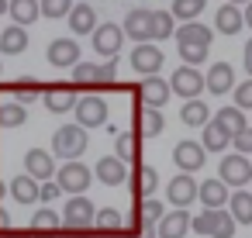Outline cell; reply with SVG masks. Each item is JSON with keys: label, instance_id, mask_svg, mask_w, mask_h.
<instances>
[{"label": "cell", "instance_id": "cell-9", "mask_svg": "<svg viewBox=\"0 0 252 238\" xmlns=\"http://www.w3.org/2000/svg\"><path fill=\"white\" fill-rule=\"evenodd\" d=\"M131 69L142 73V76H152L162 69V49L156 42H138L131 49Z\"/></svg>", "mask_w": 252, "mask_h": 238}, {"label": "cell", "instance_id": "cell-48", "mask_svg": "<svg viewBox=\"0 0 252 238\" xmlns=\"http://www.w3.org/2000/svg\"><path fill=\"white\" fill-rule=\"evenodd\" d=\"M242 62H245V73L252 76V38L245 42V52H242Z\"/></svg>", "mask_w": 252, "mask_h": 238}, {"label": "cell", "instance_id": "cell-41", "mask_svg": "<svg viewBox=\"0 0 252 238\" xmlns=\"http://www.w3.org/2000/svg\"><path fill=\"white\" fill-rule=\"evenodd\" d=\"M173 14L169 11H152V42H162V38H173Z\"/></svg>", "mask_w": 252, "mask_h": 238}, {"label": "cell", "instance_id": "cell-57", "mask_svg": "<svg viewBox=\"0 0 252 238\" xmlns=\"http://www.w3.org/2000/svg\"><path fill=\"white\" fill-rule=\"evenodd\" d=\"M0 90H4V87H0Z\"/></svg>", "mask_w": 252, "mask_h": 238}, {"label": "cell", "instance_id": "cell-4", "mask_svg": "<svg viewBox=\"0 0 252 238\" xmlns=\"http://www.w3.org/2000/svg\"><path fill=\"white\" fill-rule=\"evenodd\" d=\"M90 179H94V173H90V166H83L80 159H66V162H63V169L56 173L59 190H63V193H69V197L87 193V190H90Z\"/></svg>", "mask_w": 252, "mask_h": 238}, {"label": "cell", "instance_id": "cell-12", "mask_svg": "<svg viewBox=\"0 0 252 238\" xmlns=\"http://www.w3.org/2000/svg\"><path fill=\"white\" fill-rule=\"evenodd\" d=\"M45 59H49V66H56V69H69V66L80 62V42H73V38H52Z\"/></svg>", "mask_w": 252, "mask_h": 238}, {"label": "cell", "instance_id": "cell-45", "mask_svg": "<svg viewBox=\"0 0 252 238\" xmlns=\"http://www.w3.org/2000/svg\"><path fill=\"white\" fill-rule=\"evenodd\" d=\"M231 145H235V152H242V155H252V124H245L235 138H231Z\"/></svg>", "mask_w": 252, "mask_h": 238}, {"label": "cell", "instance_id": "cell-17", "mask_svg": "<svg viewBox=\"0 0 252 238\" xmlns=\"http://www.w3.org/2000/svg\"><path fill=\"white\" fill-rule=\"evenodd\" d=\"M25 173L32 176V179H52L56 176V159H52V152H45V149H28L25 152Z\"/></svg>", "mask_w": 252, "mask_h": 238}, {"label": "cell", "instance_id": "cell-14", "mask_svg": "<svg viewBox=\"0 0 252 238\" xmlns=\"http://www.w3.org/2000/svg\"><path fill=\"white\" fill-rule=\"evenodd\" d=\"M187 231H190V210L187 207H173L156 224V238H187Z\"/></svg>", "mask_w": 252, "mask_h": 238}, {"label": "cell", "instance_id": "cell-13", "mask_svg": "<svg viewBox=\"0 0 252 238\" xmlns=\"http://www.w3.org/2000/svg\"><path fill=\"white\" fill-rule=\"evenodd\" d=\"M169 93H173V90H169V80H162L159 73L145 76V80H142V87H138L142 104H145V107H159V111L169 104Z\"/></svg>", "mask_w": 252, "mask_h": 238}, {"label": "cell", "instance_id": "cell-6", "mask_svg": "<svg viewBox=\"0 0 252 238\" xmlns=\"http://www.w3.org/2000/svg\"><path fill=\"white\" fill-rule=\"evenodd\" d=\"M218 179H224L228 186H245V183H252V159L249 155H242V152H231V155H224L221 159V166H218Z\"/></svg>", "mask_w": 252, "mask_h": 238}, {"label": "cell", "instance_id": "cell-37", "mask_svg": "<svg viewBox=\"0 0 252 238\" xmlns=\"http://www.w3.org/2000/svg\"><path fill=\"white\" fill-rule=\"evenodd\" d=\"M131 186H135V197H138V200H142V197H152L156 186H159V173H156L152 166H142V169L135 173Z\"/></svg>", "mask_w": 252, "mask_h": 238}, {"label": "cell", "instance_id": "cell-22", "mask_svg": "<svg viewBox=\"0 0 252 238\" xmlns=\"http://www.w3.org/2000/svg\"><path fill=\"white\" fill-rule=\"evenodd\" d=\"M63 228V217L52 210V207H42V210H35L32 214V238H52L56 231Z\"/></svg>", "mask_w": 252, "mask_h": 238}, {"label": "cell", "instance_id": "cell-42", "mask_svg": "<svg viewBox=\"0 0 252 238\" xmlns=\"http://www.w3.org/2000/svg\"><path fill=\"white\" fill-rule=\"evenodd\" d=\"M114 142H118V155L125 162L138 159V131H121V135H114Z\"/></svg>", "mask_w": 252, "mask_h": 238}, {"label": "cell", "instance_id": "cell-40", "mask_svg": "<svg viewBox=\"0 0 252 238\" xmlns=\"http://www.w3.org/2000/svg\"><path fill=\"white\" fill-rule=\"evenodd\" d=\"M176 52H180V59H183L187 66H200V62L207 59L211 45H197V42H176Z\"/></svg>", "mask_w": 252, "mask_h": 238}, {"label": "cell", "instance_id": "cell-16", "mask_svg": "<svg viewBox=\"0 0 252 238\" xmlns=\"http://www.w3.org/2000/svg\"><path fill=\"white\" fill-rule=\"evenodd\" d=\"M166 200H169L173 207H190V204L197 200V179H193L190 173L173 176L169 186H166Z\"/></svg>", "mask_w": 252, "mask_h": 238}, {"label": "cell", "instance_id": "cell-19", "mask_svg": "<svg viewBox=\"0 0 252 238\" xmlns=\"http://www.w3.org/2000/svg\"><path fill=\"white\" fill-rule=\"evenodd\" d=\"M121 31L131 42H152V11H131L121 25Z\"/></svg>", "mask_w": 252, "mask_h": 238}, {"label": "cell", "instance_id": "cell-7", "mask_svg": "<svg viewBox=\"0 0 252 238\" xmlns=\"http://www.w3.org/2000/svg\"><path fill=\"white\" fill-rule=\"evenodd\" d=\"M169 90H173L176 97H183V100H193V97H200V93H204V76H200V69L183 62L180 69H173Z\"/></svg>", "mask_w": 252, "mask_h": 238}, {"label": "cell", "instance_id": "cell-10", "mask_svg": "<svg viewBox=\"0 0 252 238\" xmlns=\"http://www.w3.org/2000/svg\"><path fill=\"white\" fill-rule=\"evenodd\" d=\"M76 87H66V83H52V87H45L42 90V104H45V111H52V114H69L73 107H76Z\"/></svg>", "mask_w": 252, "mask_h": 238}, {"label": "cell", "instance_id": "cell-49", "mask_svg": "<svg viewBox=\"0 0 252 238\" xmlns=\"http://www.w3.org/2000/svg\"><path fill=\"white\" fill-rule=\"evenodd\" d=\"M11 231V217H7V210L0 207V235H7Z\"/></svg>", "mask_w": 252, "mask_h": 238}, {"label": "cell", "instance_id": "cell-43", "mask_svg": "<svg viewBox=\"0 0 252 238\" xmlns=\"http://www.w3.org/2000/svg\"><path fill=\"white\" fill-rule=\"evenodd\" d=\"M38 11H42V18L59 21V18H66L73 11V0H38Z\"/></svg>", "mask_w": 252, "mask_h": 238}, {"label": "cell", "instance_id": "cell-25", "mask_svg": "<svg viewBox=\"0 0 252 238\" xmlns=\"http://www.w3.org/2000/svg\"><path fill=\"white\" fill-rule=\"evenodd\" d=\"M25 49H28V28L11 25L0 31V56H21Z\"/></svg>", "mask_w": 252, "mask_h": 238}, {"label": "cell", "instance_id": "cell-2", "mask_svg": "<svg viewBox=\"0 0 252 238\" xmlns=\"http://www.w3.org/2000/svg\"><path fill=\"white\" fill-rule=\"evenodd\" d=\"M87 145H90V135H87V128H80V124H63L56 135H52V152L66 162V159H80L83 152H87Z\"/></svg>", "mask_w": 252, "mask_h": 238}, {"label": "cell", "instance_id": "cell-32", "mask_svg": "<svg viewBox=\"0 0 252 238\" xmlns=\"http://www.w3.org/2000/svg\"><path fill=\"white\" fill-rule=\"evenodd\" d=\"M228 210L235 217V224H252V193H245L242 186L228 197Z\"/></svg>", "mask_w": 252, "mask_h": 238}, {"label": "cell", "instance_id": "cell-36", "mask_svg": "<svg viewBox=\"0 0 252 238\" xmlns=\"http://www.w3.org/2000/svg\"><path fill=\"white\" fill-rule=\"evenodd\" d=\"M162 214H166V207H162L159 200H152V197H142V200L135 204V210H131V217L142 221V224H159Z\"/></svg>", "mask_w": 252, "mask_h": 238}, {"label": "cell", "instance_id": "cell-8", "mask_svg": "<svg viewBox=\"0 0 252 238\" xmlns=\"http://www.w3.org/2000/svg\"><path fill=\"white\" fill-rule=\"evenodd\" d=\"M90 38H94V52H97V56H104V59H118V56H121L125 31H121L118 25H97V28L90 31Z\"/></svg>", "mask_w": 252, "mask_h": 238}, {"label": "cell", "instance_id": "cell-44", "mask_svg": "<svg viewBox=\"0 0 252 238\" xmlns=\"http://www.w3.org/2000/svg\"><path fill=\"white\" fill-rule=\"evenodd\" d=\"M235 107L252 111V76H249L245 83H238V87H235Z\"/></svg>", "mask_w": 252, "mask_h": 238}, {"label": "cell", "instance_id": "cell-39", "mask_svg": "<svg viewBox=\"0 0 252 238\" xmlns=\"http://www.w3.org/2000/svg\"><path fill=\"white\" fill-rule=\"evenodd\" d=\"M176 21H197L204 14V0H173V11Z\"/></svg>", "mask_w": 252, "mask_h": 238}, {"label": "cell", "instance_id": "cell-1", "mask_svg": "<svg viewBox=\"0 0 252 238\" xmlns=\"http://www.w3.org/2000/svg\"><path fill=\"white\" fill-rule=\"evenodd\" d=\"M73 87L76 90H107L118 83V59L107 62H76L73 66Z\"/></svg>", "mask_w": 252, "mask_h": 238}, {"label": "cell", "instance_id": "cell-18", "mask_svg": "<svg viewBox=\"0 0 252 238\" xmlns=\"http://www.w3.org/2000/svg\"><path fill=\"white\" fill-rule=\"evenodd\" d=\"M204 90H211L214 97H224L228 90H235V69L231 62H214L204 76Z\"/></svg>", "mask_w": 252, "mask_h": 238}, {"label": "cell", "instance_id": "cell-29", "mask_svg": "<svg viewBox=\"0 0 252 238\" xmlns=\"http://www.w3.org/2000/svg\"><path fill=\"white\" fill-rule=\"evenodd\" d=\"M42 90H45V87H42V80H35V76H21V80H14V83H7V93H11L18 104H25V107H28L35 97H42Z\"/></svg>", "mask_w": 252, "mask_h": 238}, {"label": "cell", "instance_id": "cell-35", "mask_svg": "<svg viewBox=\"0 0 252 238\" xmlns=\"http://www.w3.org/2000/svg\"><path fill=\"white\" fill-rule=\"evenodd\" d=\"M207 238H235V217H231V210H224V207L211 210V231H207Z\"/></svg>", "mask_w": 252, "mask_h": 238}, {"label": "cell", "instance_id": "cell-31", "mask_svg": "<svg viewBox=\"0 0 252 238\" xmlns=\"http://www.w3.org/2000/svg\"><path fill=\"white\" fill-rule=\"evenodd\" d=\"M180 121H183L187 128H204V124L211 121V107H207L200 97H193V100H187V104H183Z\"/></svg>", "mask_w": 252, "mask_h": 238}, {"label": "cell", "instance_id": "cell-56", "mask_svg": "<svg viewBox=\"0 0 252 238\" xmlns=\"http://www.w3.org/2000/svg\"><path fill=\"white\" fill-rule=\"evenodd\" d=\"M0 238H7V235H0Z\"/></svg>", "mask_w": 252, "mask_h": 238}, {"label": "cell", "instance_id": "cell-26", "mask_svg": "<svg viewBox=\"0 0 252 238\" xmlns=\"http://www.w3.org/2000/svg\"><path fill=\"white\" fill-rule=\"evenodd\" d=\"M200 145H204V152H228V145H231V131H224V128L211 118V121L204 124Z\"/></svg>", "mask_w": 252, "mask_h": 238}, {"label": "cell", "instance_id": "cell-24", "mask_svg": "<svg viewBox=\"0 0 252 238\" xmlns=\"http://www.w3.org/2000/svg\"><path fill=\"white\" fill-rule=\"evenodd\" d=\"M66 18H69V31L73 35H90L97 28V11L90 4H73V11Z\"/></svg>", "mask_w": 252, "mask_h": 238}, {"label": "cell", "instance_id": "cell-5", "mask_svg": "<svg viewBox=\"0 0 252 238\" xmlns=\"http://www.w3.org/2000/svg\"><path fill=\"white\" fill-rule=\"evenodd\" d=\"M94 204L83 197V193H76V197H69V204L63 207V228L66 231H73V235H83V231H90L94 228Z\"/></svg>", "mask_w": 252, "mask_h": 238}, {"label": "cell", "instance_id": "cell-46", "mask_svg": "<svg viewBox=\"0 0 252 238\" xmlns=\"http://www.w3.org/2000/svg\"><path fill=\"white\" fill-rule=\"evenodd\" d=\"M211 210H214V207H204L197 217H190V231H193V235H207V231H211Z\"/></svg>", "mask_w": 252, "mask_h": 238}, {"label": "cell", "instance_id": "cell-21", "mask_svg": "<svg viewBox=\"0 0 252 238\" xmlns=\"http://www.w3.org/2000/svg\"><path fill=\"white\" fill-rule=\"evenodd\" d=\"M214 28L221 31V35H238L242 28H245V18H242V7H235V4H224L218 7V14H214Z\"/></svg>", "mask_w": 252, "mask_h": 238}, {"label": "cell", "instance_id": "cell-34", "mask_svg": "<svg viewBox=\"0 0 252 238\" xmlns=\"http://www.w3.org/2000/svg\"><path fill=\"white\" fill-rule=\"evenodd\" d=\"M211 38H214V31H211L207 25H200V21H183V25L176 28V42H197V45H211Z\"/></svg>", "mask_w": 252, "mask_h": 238}, {"label": "cell", "instance_id": "cell-20", "mask_svg": "<svg viewBox=\"0 0 252 238\" xmlns=\"http://www.w3.org/2000/svg\"><path fill=\"white\" fill-rule=\"evenodd\" d=\"M135 131H138V138H156V135H162V128H166V118H162V111L159 107H138V118H135Z\"/></svg>", "mask_w": 252, "mask_h": 238}, {"label": "cell", "instance_id": "cell-53", "mask_svg": "<svg viewBox=\"0 0 252 238\" xmlns=\"http://www.w3.org/2000/svg\"><path fill=\"white\" fill-rule=\"evenodd\" d=\"M0 14H7V0H0Z\"/></svg>", "mask_w": 252, "mask_h": 238}, {"label": "cell", "instance_id": "cell-54", "mask_svg": "<svg viewBox=\"0 0 252 238\" xmlns=\"http://www.w3.org/2000/svg\"><path fill=\"white\" fill-rule=\"evenodd\" d=\"M100 238H118V235H100Z\"/></svg>", "mask_w": 252, "mask_h": 238}, {"label": "cell", "instance_id": "cell-30", "mask_svg": "<svg viewBox=\"0 0 252 238\" xmlns=\"http://www.w3.org/2000/svg\"><path fill=\"white\" fill-rule=\"evenodd\" d=\"M94 228L100 231V235H125V214L118 210V207H104V210H97L94 214Z\"/></svg>", "mask_w": 252, "mask_h": 238}, {"label": "cell", "instance_id": "cell-23", "mask_svg": "<svg viewBox=\"0 0 252 238\" xmlns=\"http://www.w3.org/2000/svg\"><path fill=\"white\" fill-rule=\"evenodd\" d=\"M197 197L204 207H228V183L224 179H204V183H197Z\"/></svg>", "mask_w": 252, "mask_h": 238}, {"label": "cell", "instance_id": "cell-47", "mask_svg": "<svg viewBox=\"0 0 252 238\" xmlns=\"http://www.w3.org/2000/svg\"><path fill=\"white\" fill-rule=\"evenodd\" d=\"M63 190H59V183L52 179V183H38V200H45V204H52L56 197H59Z\"/></svg>", "mask_w": 252, "mask_h": 238}, {"label": "cell", "instance_id": "cell-33", "mask_svg": "<svg viewBox=\"0 0 252 238\" xmlns=\"http://www.w3.org/2000/svg\"><path fill=\"white\" fill-rule=\"evenodd\" d=\"M28 124V107L18 100H0V128H21Z\"/></svg>", "mask_w": 252, "mask_h": 238}, {"label": "cell", "instance_id": "cell-50", "mask_svg": "<svg viewBox=\"0 0 252 238\" xmlns=\"http://www.w3.org/2000/svg\"><path fill=\"white\" fill-rule=\"evenodd\" d=\"M242 18H245V25L252 28V0H249V4H245V11H242Z\"/></svg>", "mask_w": 252, "mask_h": 238}, {"label": "cell", "instance_id": "cell-11", "mask_svg": "<svg viewBox=\"0 0 252 238\" xmlns=\"http://www.w3.org/2000/svg\"><path fill=\"white\" fill-rule=\"evenodd\" d=\"M173 162H176V169H180V173H197V169L207 162V152H204V145H200V142L183 138V142L173 149Z\"/></svg>", "mask_w": 252, "mask_h": 238}, {"label": "cell", "instance_id": "cell-55", "mask_svg": "<svg viewBox=\"0 0 252 238\" xmlns=\"http://www.w3.org/2000/svg\"><path fill=\"white\" fill-rule=\"evenodd\" d=\"M0 193H4V183H0Z\"/></svg>", "mask_w": 252, "mask_h": 238}, {"label": "cell", "instance_id": "cell-27", "mask_svg": "<svg viewBox=\"0 0 252 238\" xmlns=\"http://www.w3.org/2000/svg\"><path fill=\"white\" fill-rule=\"evenodd\" d=\"M7 193H11L21 207H32V204L38 200V179H32L28 173H25V176H14V179L7 183Z\"/></svg>", "mask_w": 252, "mask_h": 238}, {"label": "cell", "instance_id": "cell-15", "mask_svg": "<svg viewBox=\"0 0 252 238\" xmlns=\"http://www.w3.org/2000/svg\"><path fill=\"white\" fill-rule=\"evenodd\" d=\"M94 179H100V183H107V186H121V183L128 179V162H125L121 155H104V159H97V166H94Z\"/></svg>", "mask_w": 252, "mask_h": 238}, {"label": "cell", "instance_id": "cell-3", "mask_svg": "<svg viewBox=\"0 0 252 238\" xmlns=\"http://www.w3.org/2000/svg\"><path fill=\"white\" fill-rule=\"evenodd\" d=\"M73 114H76V124H80V128H87V131H90V128H100V124L107 121V100H104L100 93L87 90V93L76 97Z\"/></svg>", "mask_w": 252, "mask_h": 238}, {"label": "cell", "instance_id": "cell-51", "mask_svg": "<svg viewBox=\"0 0 252 238\" xmlns=\"http://www.w3.org/2000/svg\"><path fill=\"white\" fill-rule=\"evenodd\" d=\"M7 238H32V231H28V235H14V231H7Z\"/></svg>", "mask_w": 252, "mask_h": 238}, {"label": "cell", "instance_id": "cell-38", "mask_svg": "<svg viewBox=\"0 0 252 238\" xmlns=\"http://www.w3.org/2000/svg\"><path fill=\"white\" fill-rule=\"evenodd\" d=\"M214 121H218L224 131H231V138H235V135L245 128V111H242V107H221V111L214 114Z\"/></svg>", "mask_w": 252, "mask_h": 238}, {"label": "cell", "instance_id": "cell-52", "mask_svg": "<svg viewBox=\"0 0 252 238\" xmlns=\"http://www.w3.org/2000/svg\"><path fill=\"white\" fill-rule=\"evenodd\" d=\"M228 4H235V7H245V4H249V0H228Z\"/></svg>", "mask_w": 252, "mask_h": 238}, {"label": "cell", "instance_id": "cell-28", "mask_svg": "<svg viewBox=\"0 0 252 238\" xmlns=\"http://www.w3.org/2000/svg\"><path fill=\"white\" fill-rule=\"evenodd\" d=\"M7 14H11V21L21 25V28H28V25H35V21L42 18L38 0H7Z\"/></svg>", "mask_w": 252, "mask_h": 238}]
</instances>
